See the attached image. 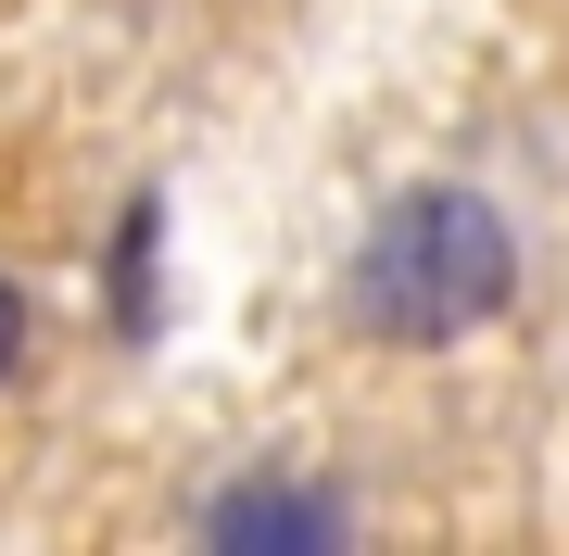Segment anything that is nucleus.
I'll return each mask as SVG.
<instances>
[{
	"mask_svg": "<svg viewBox=\"0 0 569 556\" xmlns=\"http://www.w3.org/2000/svg\"><path fill=\"white\" fill-rule=\"evenodd\" d=\"M519 241L481 190H406L355 253V316L380 342H468L481 316H507Z\"/></svg>",
	"mask_w": 569,
	"mask_h": 556,
	"instance_id": "nucleus-1",
	"label": "nucleus"
},
{
	"mask_svg": "<svg viewBox=\"0 0 569 556\" xmlns=\"http://www.w3.org/2000/svg\"><path fill=\"white\" fill-rule=\"evenodd\" d=\"M203 532H216L228 556H253V544H266V556H329V544L355 532V518L329 506V494H266V481H253V494H228Z\"/></svg>",
	"mask_w": 569,
	"mask_h": 556,
	"instance_id": "nucleus-2",
	"label": "nucleus"
},
{
	"mask_svg": "<svg viewBox=\"0 0 569 556\" xmlns=\"http://www.w3.org/2000/svg\"><path fill=\"white\" fill-rule=\"evenodd\" d=\"M13 354H26V304H13V279H0V380H13Z\"/></svg>",
	"mask_w": 569,
	"mask_h": 556,
	"instance_id": "nucleus-3",
	"label": "nucleus"
}]
</instances>
